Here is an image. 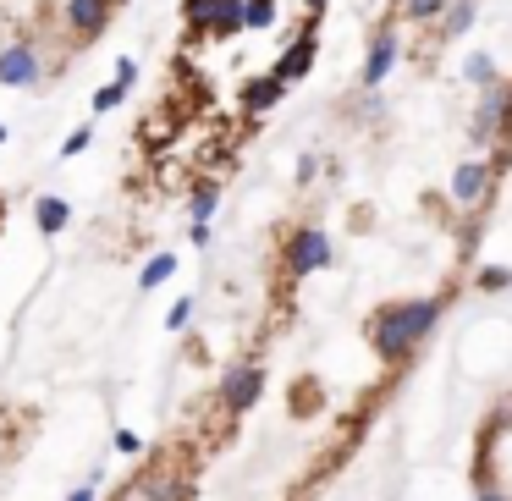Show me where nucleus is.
<instances>
[{"label":"nucleus","instance_id":"nucleus-20","mask_svg":"<svg viewBox=\"0 0 512 501\" xmlns=\"http://www.w3.org/2000/svg\"><path fill=\"white\" fill-rule=\"evenodd\" d=\"M193 314H199V309H193V298H177V303H171V314H166V331H188Z\"/></svg>","mask_w":512,"mask_h":501},{"label":"nucleus","instance_id":"nucleus-8","mask_svg":"<svg viewBox=\"0 0 512 501\" xmlns=\"http://www.w3.org/2000/svg\"><path fill=\"white\" fill-rule=\"evenodd\" d=\"M265 364H232L226 369V386H221V402L226 413H248L259 397H265Z\"/></svg>","mask_w":512,"mask_h":501},{"label":"nucleus","instance_id":"nucleus-12","mask_svg":"<svg viewBox=\"0 0 512 501\" xmlns=\"http://www.w3.org/2000/svg\"><path fill=\"white\" fill-rule=\"evenodd\" d=\"M215 204H221V182H210V177H204L199 188L188 193V226H210Z\"/></svg>","mask_w":512,"mask_h":501},{"label":"nucleus","instance_id":"nucleus-16","mask_svg":"<svg viewBox=\"0 0 512 501\" xmlns=\"http://www.w3.org/2000/svg\"><path fill=\"white\" fill-rule=\"evenodd\" d=\"M171 276H177V254H155L144 270H138V287H144V292H155V287H166Z\"/></svg>","mask_w":512,"mask_h":501},{"label":"nucleus","instance_id":"nucleus-9","mask_svg":"<svg viewBox=\"0 0 512 501\" xmlns=\"http://www.w3.org/2000/svg\"><path fill=\"white\" fill-rule=\"evenodd\" d=\"M287 89H292L287 78H276V72H265V78H248V83H243V94H237V105H243L248 116H270L281 100H287Z\"/></svg>","mask_w":512,"mask_h":501},{"label":"nucleus","instance_id":"nucleus-1","mask_svg":"<svg viewBox=\"0 0 512 501\" xmlns=\"http://www.w3.org/2000/svg\"><path fill=\"white\" fill-rule=\"evenodd\" d=\"M441 298H402V303H386V309L369 314V353L380 358L386 369H402L413 358V347L441 325Z\"/></svg>","mask_w":512,"mask_h":501},{"label":"nucleus","instance_id":"nucleus-6","mask_svg":"<svg viewBox=\"0 0 512 501\" xmlns=\"http://www.w3.org/2000/svg\"><path fill=\"white\" fill-rule=\"evenodd\" d=\"M0 83H6V89H39V83H45V61H39V45H28V39L0 45Z\"/></svg>","mask_w":512,"mask_h":501},{"label":"nucleus","instance_id":"nucleus-3","mask_svg":"<svg viewBox=\"0 0 512 501\" xmlns=\"http://www.w3.org/2000/svg\"><path fill=\"white\" fill-rule=\"evenodd\" d=\"M314 56H320V17H303L298 23V34H292V45L276 56V78H287V83H303L314 72Z\"/></svg>","mask_w":512,"mask_h":501},{"label":"nucleus","instance_id":"nucleus-26","mask_svg":"<svg viewBox=\"0 0 512 501\" xmlns=\"http://www.w3.org/2000/svg\"><path fill=\"white\" fill-rule=\"evenodd\" d=\"M67 501H100V490H94V479H89V485H78V490H72Z\"/></svg>","mask_w":512,"mask_h":501},{"label":"nucleus","instance_id":"nucleus-18","mask_svg":"<svg viewBox=\"0 0 512 501\" xmlns=\"http://www.w3.org/2000/svg\"><path fill=\"white\" fill-rule=\"evenodd\" d=\"M276 17H281V0H248V28H254V34L276 28Z\"/></svg>","mask_w":512,"mask_h":501},{"label":"nucleus","instance_id":"nucleus-21","mask_svg":"<svg viewBox=\"0 0 512 501\" xmlns=\"http://www.w3.org/2000/svg\"><path fill=\"white\" fill-rule=\"evenodd\" d=\"M501 287H512V270L507 265H485V270H479V292H501Z\"/></svg>","mask_w":512,"mask_h":501},{"label":"nucleus","instance_id":"nucleus-29","mask_svg":"<svg viewBox=\"0 0 512 501\" xmlns=\"http://www.w3.org/2000/svg\"><path fill=\"white\" fill-rule=\"evenodd\" d=\"M0 144H6V122H0Z\"/></svg>","mask_w":512,"mask_h":501},{"label":"nucleus","instance_id":"nucleus-28","mask_svg":"<svg viewBox=\"0 0 512 501\" xmlns=\"http://www.w3.org/2000/svg\"><path fill=\"white\" fill-rule=\"evenodd\" d=\"M0 226H6V199H0Z\"/></svg>","mask_w":512,"mask_h":501},{"label":"nucleus","instance_id":"nucleus-30","mask_svg":"<svg viewBox=\"0 0 512 501\" xmlns=\"http://www.w3.org/2000/svg\"><path fill=\"white\" fill-rule=\"evenodd\" d=\"M116 6H127V0H116Z\"/></svg>","mask_w":512,"mask_h":501},{"label":"nucleus","instance_id":"nucleus-10","mask_svg":"<svg viewBox=\"0 0 512 501\" xmlns=\"http://www.w3.org/2000/svg\"><path fill=\"white\" fill-rule=\"evenodd\" d=\"M67 221H72V204L61 199V193H39V199H34V226H39L45 237H56Z\"/></svg>","mask_w":512,"mask_h":501},{"label":"nucleus","instance_id":"nucleus-15","mask_svg":"<svg viewBox=\"0 0 512 501\" xmlns=\"http://www.w3.org/2000/svg\"><path fill=\"white\" fill-rule=\"evenodd\" d=\"M452 0H397V17L402 23H441Z\"/></svg>","mask_w":512,"mask_h":501},{"label":"nucleus","instance_id":"nucleus-14","mask_svg":"<svg viewBox=\"0 0 512 501\" xmlns=\"http://www.w3.org/2000/svg\"><path fill=\"white\" fill-rule=\"evenodd\" d=\"M463 83H474V89H496V83H501L496 56H490V50H474V56L463 61Z\"/></svg>","mask_w":512,"mask_h":501},{"label":"nucleus","instance_id":"nucleus-5","mask_svg":"<svg viewBox=\"0 0 512 501\" xmlns=\"http://www.w3.org/2000/svg\"><path fill=\"white\" fill-rule=\"evenodd\" d=\"M397 56H402L397 23H380L375 34H369V50H364V67H358V83H364V89H380V83L391 78V67H397Z\"/></svg>","mask_w":512,"mask_h":501},{"label":"nucleus","instance_id":"nucleus-22","mask_svg":"<svg viewBox=\"0 0 512 501\" xmlns=\"http://www.w3.org/2000/svg\"><path fill=\"white\" fill-rule=\"evenodd\" d=\"M111 441H116V452H122V457H138V452H144V441H138V430H127V424L111 435Z\"/></svg>","mask_w":512,"mask_h":501},{"label":"nucleus","instance_id":"nucleus-25","mask_svg":"<svg viewBox=\"0 0 512 501\" xmlns=\"http://www.w3.org/2000/svg\"><path fill=\"white\" fill-rule=\"evenodd\" d=\"M314 171H320V160L303 155V160H298V182H314Z\"/></svg>","mask_w":512,"mask_h":501},{"label":"nucleus","instance_id":"nucleus-19","mask_svg":"<svg viewBox=\"0 0 512 501\" xmlns=\"http://www.w3.org/2000/svg\"><path fill=\"white\" fill-rule=\"evenodd\" d=\"M89 144H94V127H72V133L61 138V160H78Z\"/></svg>","mask_w":512,"mask_h":501},{"label":"nucleus","instance_id":"nucleus-7","mask_svg":"<svg viewBox=\"0 0 512 501\" xmlns=\"http://www.w3.org/2000/svg\"><path fill=\"white\" fill-rule=\"evenodd\" d=\"M111 17H116V0H67V6H61V23L72 28L78 45H94V39L111 28Z\"/></svg>","mask_w":512,"mask_h":501},{"label":"nucleus","instance_id":"nucleus-27","mask_svg":"<svg viewBox=\"0 0 512 501\" xmlns=\"http://www.w3.org/2000/svg\"><path fill=\"white\" fill-rule=\"evenodd\" d=\"M325 6H331V0H303V12L309 17H325Z\"/></svg>","mask_w":512,"mask_h":501},{"label":"nucleus","instance_id":"nucleus-17","mask_svg":"<svg viewBox=\"0 0 512 501\" xmlns=\"http://www.w3.org/2000/svg\"><path fill=\"white\" fill-rule=\"evenodd\" d=\"M122 100H127V83H122V78H111V83H100V89H94L89 111H94V116H105V111H116Z\"/></svg>","mask_w":512,"mask_h":501},{"label":"nucleus","instance_id":"nucleus-11","mask_svg":"<svg viewBox=\"0 0 512 501\" xmlns=\"http://www.w3.org/2000/svg\"><path fill=\"white\" fill-rule=\"evenodd\" d=\"M221 6H226V0H182V23H188V34L210 39V28H215V17H221Z\"/></svg>","mask_w":512,"mask_h":501},{"label":"nucleus","instance_id":"nucleus-4","mask_svg":"<svg viewBox=\"0 0 512 501\" xmlns=\"http://www.w3.org/2000/svg\"><path fill=\"white\" fill-rule=\"evenodd\" d=\"M490 188H496V166H490V160H457L452 182H446L457 210H479V204L490 199Z\"/></svg>","mask_w":512,"mask_h":501},{"label":"nucleus","instance_id":"nucleus-24","mask_svg":"<svg viewBox=\"0 0 512 501\" xmlns=\"http://www.w3.org/2000/svg\"><path fill=\"white\" fill-rule=\"evenodd\" d=\"M116 78H122L127 89H133V83H138V61H133V56H122V61H116Z\"/></svg>","mask_w":512,"mask_h":501},{"label":"nucleus","instance_id":"nucleus-13","mask_svg":"<svg viewBox=\"0 0 512 501\" xmlns=\"http://www.w3.org/2000/svg\"><path fill=\"white\" fill-rule=\"evenodd\" d=\"M474 23H479V0H452L441 17V39H463Z\"/></svg>","mask_w":512,"mask_h":501},{"label":"nucleus","instance_id":"nucleus-2","mask_svg":"<svg viewBox=\"0 0 512 501\" xmlns=\"http://www.w3.org/2000/svg\"><path fill=\"white\" fill-rule=\"evenodd\" d=\"M331 232L325 226H292L287 243H281V265L287 276H314V270H331Z\"/></svg>","mask_w":512,"mask_h":501},{"label":"nucleus","instance_id":"nucleus-23","mask_svg":"<svg viewBox=\"0 0 512 501\" xmlns=\"http://www.w3.org/2000/svg\"><path fill=\"white\" fill-rule=\"evenodd\" d=\"M474 501H512V490H501L496 479H490V485H474Z\"/></svg>","mask_w":512,"mask_h":501}]
</instances>
